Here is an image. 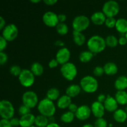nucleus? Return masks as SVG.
Returning <instances> with one entry per match:
<instances>
[{"label": "nucleus", "instance_id": "10", "mask_svg": "<svg viewBox=\"0 0 127 127\" xmlns=\"http://www.w3.org/2000/svg\"><path fill=\"white\" fill-rule=\"evenodd\" d=\"M18 28L14 24H9L6 25V27L2 31L1 35L7 41L11 42L17 38L18 35Z\"/></svg>", "mask_w": 127, "mask_h": 127}, {"label": "nucleus", "instance_id": "22", "mask_svg": "<svg viewBox=\"0 0 127 127\" xmlns=\"http://www.w3.org/2000/svg\"><path fill=\"white\" fill-rule=\"evenodd\" d=\"M115 29L119 33L125 34L127 32V20L125 18H119L117 19Z\"/></svg>", "mask_w": 127, "mask_h": 127}, {"label": "nucleus", "instance_id": "48", "mask_svg": "<svg viewBox=\"0 0 127 127\" xmlns=\"http://www.w3.org/2000/svg\"><path fill=\"white\" fill-rule=\"evenodd\" d=\"M6 25L5 19L1 16V17H0V29H1V31H2L3 29L6 27Z\"/></svg>", "mask_w": 127, "mask_h": 127}, {"label": "nucleus", "instance_id": "31", "mask_svg": "<svg viewBox=\"0 0 127 127\" xmlns=\"http://www.w3.org/2000/svg\"><path fill=\"white\" fill-rule=\"evenodd\" d=\"M106 45L113 48L117 46L119 44V39L114 35H109L105 38Z\"/></svg>", "mask_w": 127, "mask_h": 127}, {"label": "nucleus", "instance_id": "17", "mask_svg": "<svg viewBox=\"0 0 127 127\" xmlns=\"http://www.w3.org/2000/svg\"><path fill=\"white\" fill-rule=\"evenodd\" d=\"M19 120L21 127H31L34 125L35 117L31 113L21 117Z\"/></svg>", "mask_w": 127, "mask_h": 127}, {"label": "nucleus", "instance_id": "43", "mask_svg": "<svg viewBox=\"0 0 127 127\" xmlns=\"http://www.w3.org/2000/svg\"><path fill=\"white\" fill-rule=\"evenodd\" d=\"M68 110H69V111H70V112H71L75 114L77 110H78V107L77 106L76 104H74V103H71V104L69 105V106L68 107Z\"/></svg>", "mask_w": 127, "mask_h": 127}, {"label": "nucleus", "instance_id": "58", "mask_svg": "<svg viewBox=\"0 0 127 127\" xmlns=\"http://www.w3.org/2000/svg\"></svg>", "mask_w": 127, "mask_h": 127}, {"label": "nucleus", "instance_id": "20", "mask_svg": "<svg viewBox=\"0 0 127 127\" xmlns=\"http://www.w3.org/2000/svg\"><path fill=\"white\" fill-rule=\"evenodd\" d=\"M114 86L117 91H125L127 88V76L122 75L118 77L115 81Z\"/></svg>", "mask_w": 127, "mask_h": 127}, {"label": "nucleus", "instance_id": "32", "mask_svg": "<svg viewBox=\"0 0 127 127\" xmlns=\"http://www.w3.org/2000/svg\"><path fill=\"white\" fill-rule=\"evenodd\" d=\"M56 30H57V32H58V33H59L60 35H64L68 33L69 29H68V26H67L66 24H65L64 22H63V23L59 22L56 27Z\"/></svg>", "mask_w": 127, "mask_h": 127}, {"label": "nucleus", "instance_id": "25", "mask_svg": "<svg viewBox=\"0 0 127 127\" xmlns=\"http://www.w3.org/2000/svg\"><path fill=\"white\" fill-rule=\"evenodd\" d=\"M60 97V93L57 88H50L47 91V94H46V97L52 101L58 100Z\"/></svg>", "mask_w": 127, "mask_h": 127}, {"label": "nucleus", "instance_id": "57", "mask_svg": "<svg viewBox=\"0 0 127 127\" xmlns=\"http://www.w3.org/2000/svg\"><path fill=\"white\" fill-rule=\"evenodd\" d=\"M31 127H36V126H35V125H33V126Z\"/></svg>", "mask_w": 127, "mask_h": 127}, {"label": "nucleus", "instance_id": "4", "mask_svg": "<svg viewBox=\"0 0 127 127\" xmlns=\"http://www.w3.org/2000/svg\"><path fill=\"white\" fill-rule=\"evenodd\" d=\"M90 20L89 17L85 15L81 14L76 16L72 22L73 31L81 32L85 31L90 25Z\"/></svg>", "mask_w": 127, "mask_h": 127}, {"label": "nucleus", "instance_id": "21", "mask_svg": "<svg viewBox=\"0 0 127 127\" xmlns=\"http://www.w3.org/2000/svg\"><path fill=\"white\" fill-rule=\"evenodd\" d=\"M107 75L113 76L118 72V66L114 62H107L103 66Z\"/></svg>", "mask_w": 127, "mask_h": 127}, {"label": "nucleus", "instance_id": "46", "mask_svg": "<svg viewBox=\"0 0 127 127\" xmlns=\"http://www.w3.org/2000/svg\"><path fill=\"white\" fill-rule=\"evenodd\" d=\"M119 43L120 45H125L127 43V39L125 36L120 37L119 38Z\"/></svg>", "mask_w": 127, "mask_h": 127}, {"label": "nucleus", "instance_id": "35", "mask_svg": "<svg viewBox=\"0 0 127 127\" xmlns=\"http://www.w3.org/2000/svg\"><path fill=\"white\" fill-rule=\"evenodd\" d=\"M18 113L21 117L24 116V115H26L27 114H31V109L22 104L19 107Z\"/></svg>", "mask_w": 127, "mask_h": 127}, {"label": "nucleus", "instance_id": "14", "mask_svg": "<svg viewBox=\"0 0 127 127\" xmlns=\"http://www.w3.org/2000/svg\"><path fill=\"white\" fill-rule=\"evenodd\" d=\"M92 114L94 115V117L98 118H102L105 114V107H104V104L100 103L99 102L94 101L91 106Z\"/></svg>", "mask_w": 127, "mask_h": 127}, {"label": "nucleus", "instance_id": "53", "mask_svg": "<svg viewBox=\"0 0 127 127\" xmlns=\"http://www.w3.org/2000/svg\"><path fill=\"white\" fill-rule=\"evenodd\" d=\"M31 2H33V3H38V2H40V0H31Z\"/></svg>", "mask_w": 127, "mask_h": 127}, {"label": "nucleus", "instance_id": "45", "mask_svg": "<svg viewBox=\"0 0 127 127\" xmlns=\"http://www.w3.org/2000/svg\"><path fill=\"white\" fill-rule=\"evenodd\" d=\"M58 17L59 22H62V23L65 22L67 18L66 15L64 14H58Z\"/></svg>", "mask_w": 127, "mask_h": 127}, {"label": "nucleus", "instance_id": "47", "mask_svg": "<svg viewBox=\"0 0 127 127\" xmlns=\"http://www.w3.org/2000/svg\"><path fill=\"white\" fill-rule=\"evenodd\" d=\"M43 2L48 6H52L54 5L58 2L57 0H43Z\"/></svg>", "mask_w": 127, "mask_h": 127}, {"label": "nucleus", "instance_id": "56", "mask_svg": "<svg viewBox=\"0 0 127 127\" xmlns=\"http://www.w3.org/2000/svg\"><path fill=\"white\" fill-rule=\"evenodd\" d=\"M125 37H126L127 39V32L126 33H125Z\"/></svg>", "mask_w": 127, "mask_h": 127}, {"label": "nucleus", "instance_id": "18", "mask_svg": "<svg viewBox=\"0 0 127 127\" xmlns=\"http://www.w3.org/2000/svg\"><path fill=\"white\" fill-rule=\"evenodd\" d=\"M81 89V88L79 84H72L66 89V94L71 98L75 97L80 94Z\"/></svg>", "mask_w": 127, "mask_h": 127}, {"label": "nucleus", "instance_id": "39", "mask_svg": "<svg viewBox=\"0 0 127 127\" xmlns=\"http://www.w3.org/2000/svg\"><path fill=\"white\" fill-rule=\"evenodd\" d=\"M7 45V41L2 37L0 36V52H4Z\"/></svg>", "mask_w": 127, "mask_h": 127}, {"label": "nucleus", "instance_id": "37", "mask_svg": "<svg viewBox=\"0 0 127 127\" xmlns=\"http://www.w3.org/2000/svg\"><path fill=\"white\" fill-rule=\"evenodd\" d=\"M93 73L96 76H101L104 74V73H105L104 68L100 66H97L93 69Z\"/></svg>", "mask_w": 127, "mask_h": 127}, {"label": "nucleus", "instance_id": "41", "mask_svg": "<svg viewBox=\"0 0 127 127\" xmlns=\"http://www.w3.org/2000/svg\"><path fill=\"white\" fill-rule=\"evenodd\" d=\"M9 120L11 125H12V126L13 127H17L18 126H20V120L19 118L13 117Z\"/></svg>", "mask_w": 127, "mask_h": 127}, {"label": "nucleus", "instance_id": "51", "mask_svg": "<svg viewBox=\"0 0 127 127\" xmlns=\"http://www.w3.org/2000/svg\"><path fill=\"white\" fill-rule=\"evenodd\" d=\"M48 121H49V124L50 123H55V118L53 117H48Z\"/></svg>", "mask_w": 127, "mask_h": 127}, {"label": "nucleus", "instance_id": "29", "mask_svg": "<svg viewBox=\"0 0 127 127\" xmlns=\"http://www.w3.org/2000/svg\"><path fill=\"white\" fill-rule=\"evenodd\" d=\"M74 117H76L75 114L70 111H68L65 112L61 115L60 120L64 124H69L74 120Z\"/></svg>", "mask_w": 127, "mask_h": 127}, {"label": "nucleus", "instance_id": "44", "mask_svg": "<svg viewBox=\"0 0 127 127\" xmlns=\"http://www.w3.org/2000/svg\"><path fill=\"white\" fill-rule=\"evenodd\" d=\"M107 99V95H105L104 94H100L97 96V101L100 103H104Z\"/></svg>", "mask_w": 127, "mask_h": 127}, {"label": "nucleus", "instance_id": "52", "mask_svg": "<svg viewBox=\"0 0 127 127\" xmlns=\"http://www.w3.org/2000/svg\"><path fill=\"white\" fill-rule=\"evenodd\" d=\"M82 127H94V125H92V124H85V125H83Z\"/></svg>", "mask_w": 127, "mask_h": 127}, {"label": "nucleus", "instance_id": "6", "mask_svg": "<svg viewBox=\"0 0 127 127\" xmlns=\"http://www.w3.org/2000/svg\"><path fill=\"white\" fill-rule=\"evenodd\" d=\"M60 72L62 76L68 81H72L76 77L78 74V69L74 63L68 62L62 65Z\"/></svg>", "mask_w": 127, "mask_h": 127}, {"label": "nucleus", "instance_id": "16", "mask_svg": "<svg viewBox=\"0 0 127 127\" xmlns=\"http://www.w3.org/2000/svg\"><path fill=\"white\" fill-rule=\"evenodd\" d=\"M107 17L102 11H96L91 16V21L96 26H100L105 24Z\"/></svg>", "mask_w": 127, "mask_h": 127}, {"label": "nucleus", "instance_id": "26", "mask_svg": "<svg viewBox=\"0 0 127 127\" xmlns=\"http://www.w3.org/2000/svg\"><path fill=\"white\" fill-rule=\"evenodd\" d=\"M115 99L119 104H127V93L125 91H117L115 94Z\"/></svg>", "mask_w": 127, "mask_h": 127}, {"label": "nucleus", "instance_id": "19", "mask_svg": "<svg viewBox=\"0 0 127 127\" xmlns=\"http://www.w3.org/2000/svg\"><path fill=\"white\" fill-rule=\"evenodd\" d=\"M71 103V98L66 94H64L60 97L59 99L57 100V105L59 109H64L68 108Z\"/></svg>", "mask_w": 127, "mask_h": 127}, {"label": "nucleus", "instance_id": "55", "mask_svg": "<svg viewBox=\"0 0 127 127\" xmlns=\"http://www.w3.org/2000/svg\"><path fill=\"white\" fill-rule=\"evenodd\" d=\"M125 112H127V107H126V108H125Z\"/></svg>", "mask_w": 127, "mask_h": 127}, {"label": "nucleus", "instance_id": "7", "mask_svg": "<svg viewBox=\"0 0 127 127\" xmlns=\"http://www.w3.org/2000/svg\"><path fill=\"white\" fill-rule=\"evenodd\" d=\"M120 11V6L117 1L109 0L106 1L102 6V12L107 17H114Z\"/></svg>", "mask_w": 127, "mask_h": 127}, {"label": "nucleus", "instance_id": "38", "mask_svg": "<svg viewBox=\"0 0 127 127\" xmlns=\"http://www.w3.org/2000/svg\"><path fill=\"white\" fill-rule=\"evenodd\" d=\"M8 60L7 55L4 52H0V64L1 66L6 64Z\"/></svg>", "mask_w": 127, "mask_h": 127}, {"label": "nucleus", "instance_id": "5", "mask_svg": "<svg viewBox=\"0 0 127 127\" xmlns=\"http://www.w3.org/2000/svg\"><path fill=\"white\" fill-rule=\"evenodd\" d=\"M14 107L9 100L3 99L0 102V115L2 119L11 120L14 117Z\"/></svg>", "mask_w": 127, "mask_h": 127}, {"label": "nucleus", "instance_id": "42", "mask_svg": "<svg viewBox=\"0 0 127 127\" xmlns=\"http://www.w3.org/2000/svg\"><path fill=\"white\" fill-rule=\"evenodd\" d=\"M58 64H59V63L57 60V59L56 58H53L48 63V66L50 68H56Z\"/></svg>", "mask_w": 127, "mask_h": 127}, {"label": "nucleus", "instance_id": "23", "mask_svg": "<svg viewBox=\"0 0 127 127\" xmlns=\"http://www.w3.org/2000/svg\"><path fill=\"white\" fill-rule=\"evenodd\" d=\"M114 119L117 122L124 123L127 119V114L125 110L121 109H118L116 111L114 112Z\"/></svg>", "mask_w": 127, "mask_h": 127}, {"label": "nucleus", "instance_id": "11", "mask_svg": "<svg viewBox=\"0 0 127 127\" xmlns=\"http://www.w3.org/2000/svg\"><path fill=\"white\" fill-rule=\"evenodd\" d=\"M42 21L47 26L50 27H57L59 23L58 14L53 11H47L42 16Z\"/></svg>", "mask_w": 127, "mask_h": 127}, {"label": "nucleus", "instance_id": "3", "mask_svg": "<svg viewBox=\"0 0 127 127\" xmlns=\"http://www.w3.org/2000/svg\"><path fill=\"white\" fill-rule=\"evenodd\" d=\"M81 89L87 93H94L97 90L99 83L93 76H85L82 78L79 83Z\"/></svg>", "mask_w": 127, "mask_h": 127}, {"label": "nucleus", "instance_id": "15", "mask_svg": "<svg viewBox=\"0 0 127 127\" xmlns=\"http://www.w3.org/2000/svg\"><path fill=\"white\" fill-rule=\"evenodd\" d=\"M104 105L107 111L110 112H114L118 109L119 104L115 97L108 94L107 95V99L104 102Z\"/></svg>", "mask_w": 127, "mask_h": 127}, {"label": "nucleus", "instance_id": "8", "mask_svg": "<svg viewBox=\"0 0 127 127\" xmlns=\"http://www.w3.org/2000/svg\"><path fill=\"white\" fill-rule=\"evenodd\" d=\"M22 104L31 109L37 106L39 102L37 94L32 91H27L22 94Z\"/></svg>", "mask_w": 127, "mask_h": 127}, {"label": "nucleus", "instance_id": "36", "mask_svg": "<svg viewBox=\"0 0 127 127\" xmlns=\"http://www.w3.org/2000/svg\"><path fill=\"white\" fill-rule=\"evenodd\" d=\"M116 22L117 19H115V17H107L105 25L109 28H113V27H115Z\"/></svg>", "mask_w": 127, "mask_h": 127}, {"label": "nucleus", "instance_id": "12", "mask_svg": "<svg viewBox=\"0 0 127 127\" xmlns=\"http://www.w3.org/2000/svg\"><path fill=\"white\" fill-rule=\"evenodd\" d=\"M71 57V53L69 50L66 47H62L58 50L56 54V59L58 61L60 64H65L69 62V60Z\"/></svg>", "mask_w": 127, "mask_h": 127}, {"label": "nucleus", "instance_id": "30", "mask_svg": "<svg viewBox=\"0 0 127 127\" xmlns=\"http://www.w3.org/2000/svg\"><path fill=\"white\" fill-rule=\"evenodd\" d=\"M94 55V53L89 50L83 51L79 54V59L82 63H88L91 60Z\"/></svg>", "mask_w": 127, "mask_h": 127}, {"label": "nucleus", "instance_id": "13", "mask_svg": "<svg viewBox=\"0 0 127 127\" xmlns=\"http://www.w3.org/2000/svg\"><path fill=\"white\" fill-rule=\"evenodd\" d=\"M91 109L87 105H82L78 107V109L75 113V116L78 120H84L89 119L91 114Z\"/></svg>", "mask_w": 127, "mask_h": 127}, {"label": "nucleus", "instance_id": "24", "mask_svg": "<svg viewBox=\"0 0 127 127\" xmlns=\"http://www.w3.org/2000/svg\"><path fill=\"white\" fill-rule=\"evenodd\" d=\"M73 39L74 43L78 46H82L86 42V37L83 32L73 31Z\"/></svg>", "mask_w": 127, "mask_h": 127}, {"label": "nucleus", "instance_id": "40", "mask_svg": "<svg viewBox=\"0 0 127 127\" xmlns=\"http://www.w3.org/2000/svg\"><path fill=\"white\" fill-rule=\"evenodd\" d=\"M0 127H13L11 125L9 120L1 119L0 121Z\"/></svg>", "mask_w": 127, "mask_h": 127}, {"label": "nucleus", "instance_id": "54", "mask_svg": "<svg viewBox=\"0 0 127 127\" xmlns=\"http://www.w3.org/2000/svg\"><path fill=\"white\" fill-rule=\"evenodd\" d=\"M112 127V124H110V125H109V127Z\"/></svg>", "mask_w": 127, "mask_h": 127}, {"label": "nucleus", "instance_id": "1", "mask_svg": "<svg viewBox=\"0 0 127 127\" xmlns=\"http://www.w3.org/2000/svg\"><path fill=\"white\" fill-rule=\"evenodd\" d=\"M106 46L105 38L99 35H94L92 36L87 42L88 50L94 55L104 51Z\"/></svg>", "mask_w": 127, "mask_h": 127}, {"label": "nucleus", "instance_id": "27", "mask_svg": "<svg viewBox=\"0 0 127 127\" xmlns=\"http://www.w3.org/2000/svg\"><path fill=\"white\" fill-rule=\"evenodd\" d=\"M31 71L34 74L35 76H41L43 73V66L41 63L38 62H34L32 64L31 66Z\"/></svg>", "mask_w": 127, "mask_h": 127}, {"label": "nucleus", "instance_id": "2", "mask_svg": "<svg viewBox=\"0 0 127 127\" xmlns=\"http://www.w3.org/2000/svg\"><path fill=\"white\" fill-rule=\"evenodd\" d=\"M37 109L41 115L48 118L53 117L56 112V107L53 101L47 97L40 100L37 105Z\"/></svg>", "mask_w": 127, "mask_h": 127}, {"label": "nucleus", "instance_id": "49", "mask_svg": "<svg viewBox=\"0 0 127 127\" xmlns=\"http://www.w3.org/2000/svg\"><path fill=\"white\" fill-rule=\"evenodd\" d=\"M55 44L56 46H58V47H63L64 45V43L61 40H57L55 42Z\"/></svg>", "mask_w": 127, "mask_h": 127}, {"label": "nucleus", "instance_id": "28", "mask_svg": "<svg viewBox=\"0 0 127 127\" xmlns=\"http://www.w3.org/2000/svg\"><path fill=\"white\" fill-rule=\"evenodd\" d=\"M49 124L48 121V118L43 115H40L35 117V124L37 127H47V125Z\"/></svg>", "mask_w": 127, "mask_h": 127}, {"label": "nucleus", "instance_id": "9", "mask_svg": "<svg viewBox=\"0 0 127 127\" xmlns=\"http://www.w3.org/2000/svg\"><path fill=\"white\" fill-rule=\"evenodd\" d=\"M18 78L21 85L25 88L32 86L35 82L34 74L32 73L31 69H22Z\"/></svg>", "mask_w": 127, "mask_h": 127}, {"label": "nucleus", "instance_id": "50", "mask_svg": "<svg viewBox=\"0 0 127 127\" xmlns=\"http://www.w3.org/2000/svg\"><path fill=\"white\" fill-rule=\"evenodd\" d=\"M47 127H61V126L59 125V124L55 122V123H50V124H49L48 125H47Z\"/></svg>", "mask_w": 127, "mask_h": 127}, {"label": "nucleus", "instance_id": "33", "mask_svg": "<svg viewBox=\"0 0 127 127\" xmlns=\"http://www.w3.org/2000/svg\"><path fill=\"white\" fill-rule=\"evenodd\" d=\"M22 69L17 64H13L9 68V72L12 76H18L20 75L21 73L22 72Z\"/></svg>", "mask_w": 127, "mask_h": 127}, {"label": "nucleus", "instance_id": "34", "mask_svg": "<svg viewBox=\"0 0 127 127\" xmlns=\"http://www.w3.org/2000/svg\"><path fill=\"white\" fill-rule=\"evenodd\" d=\"M94 127H107L108 124L107 120L104 118L96 119L94 124Z\"/></svg>", "mask_w": 127, "mask_h": 127}]
</instances>
